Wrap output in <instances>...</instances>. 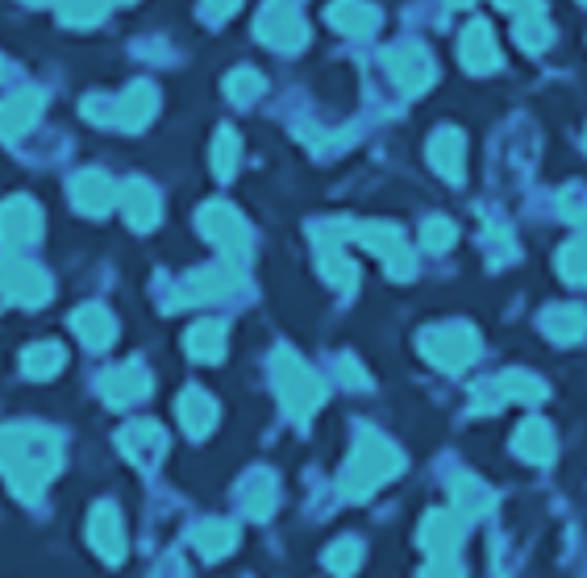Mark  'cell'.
Instances as JSON below:
<instances>
[{"label": "cell", "mask_w": 587, "mask_h": 578, "mask_svg": "<svg viewBox=\"0 0 587 578\" xmlns=\"http://www.w3.org/2000/svg\"><path fill=\"white\" fill-rule=\"evenodd\" d=\"M180 420L192 438H209V429L217 425V404L209 399V392H184L180 395Z\"/></svg>", "instance_id": "obj_26"}, {"label": "cell", "mask_w": 587, "mask_h": 578, "mask_svg": "<svg viewBox=\"0 0 587 578\" xmlns=\"http://www.w3.org/2000/svg\"><path fill=\"white\" fill-rule=\"evenodd\" d=\"M425 578H463V570L454 566V557H433L429 570H425Z\"/></svg>", "instance_id": "obj_42"}, {"label": "cell", "mask_w": 587, "mask_h": 578, "mask_svg": "<svg viewBox=\"0 0 587 578\" xmlns=\"http://www.w3.org/2000/svg\"><path fill=\"white\" fill-rule=\"evenodd\" d=\"M388 71H392V79H396L400 93L417 96L425 93L429 84H433V59L425 54L417 42H400L396 50H388Z\"/></svg>", "instance_id": "obj_12"}, {"label": "cell", "mask_w": 587, "mask_h": 578, "mask_svg": "<svg viewBox=\"0 0 587 578\" xmlns=\"http://www.w3.org/2000/svg\"><path fill=\"white\" fill-rule=\"evenodd\" d=\"M29 4H42V0H29Z\"/></svg>", "instance_id": "obj_45"}, {"label": "cell", "mask_w": 587, "mask_h": 578, "mask_svg": "<svg viewBox=\"0 0 587 578\" xmlns=\"http://www.w3.org/2000/svg\"><path fill=\"white\" fill-rule=\"evenodd\" d=\"M326 22L346 38H367L379 29V9L367 0H333L326 9Z\"/></svg>", "instance_id": "obj_17"}, {"label": "cell", "mask_w": 587, "mask_h": 578, "mask_svg": "<svg viewBox=\"0 0 587 578\" xmlns=\"http://www.w3.org/2000/svg\"><path fill=\"white\" fill-rule=\"evenodd\" d=\"M113 0H59V22L71 25V29H84V25H96L105 13H109Z\"/></svg>", "instance_id": "obj_33"}, {"label": "cell", "mask_w": 587, "mask_h": 578, "mask_svg": "<svg viewBox=\"0 0 587 578\" xmlns=\"http://www.w3.org/2000/svg\"><path fill=\"white\" fill-rule=\"evenodd\" d=\"M559 271H563V279H571V283H587V230L579 233L571 246H563Z\"/></svg>", "instance_id": "obj_35"}, {"label": "cell", "mask_w": 587, "mask_h": 578, "mask_svg": "<svg viewBox=\"0 0 587 578\" xmlns=\"http://www.w3.org/2000/svg\"><path fill=\"white\" fill-rule=\"evenodd\" d=\"M59 463H63V445L50 429H29V425L0 429V470L25 504L42 495V487L50 483Z\"/></svg>", "instance_id": "obj_1"}, {"label": "cell", "mask_w": 587, "mask_h": 578, "mask_svg": "<svg viewBox=\"0 0 587 578\" xmlns=\"http://www.w3.org/2000/svg\"><path fill=\"white\" fill-rule=\"evenodd\" d=\"M421 354L438 370H463L470 358L479 354V337H475V329L463 321L438 324V329H425Z\"/></svg>", "instance_id": "obj_7"}, {"label": "cell", "mask_w": 587, "mask_h": 578, "mask_svg": "<svg viewBox=\"0 0 587 578\" xmlns=\"http://www.w3.org/2000/svg\"><path fill=\"white\" fill-rule=\"evenodd\" d=\"M42 237V209L29 196H13L0 205V246L13 255Z\"/></svg>", "instance_id": "obj_10"}, {"label": "cell", "mask_w": 587, "mask_h": 578, "mask_svg": "<svg viewBox=\"0 0 587 578\" xmlns=\"http://www.w3.org/2000/svg\"><path fill=\"white\" fill-rule=\"evenodd\" d=\"M237 283V267H205V271H196L188 275L184 283V292L171 300V308H180V304H209V300H221V296H230V287Z\"/></svg>", "instance_id": "obj_14"}, {"label": "cell", "mask_w": 587, "mask_h": 578, "mask_svg": "<svg viewBox=\"0 0 587 578\" xmlns=\"http://www.w3.org/2000/svg\"><path fill=\"white\" fill-rule=\"evenodd\" d=\"M13 300L25 308H38L50 300V279L42 267H29L22 258H4L0 262V304Z\"/></svg>", "instance_id": "obj_9"}, {"label": "cell", "mask_w": 587, "mask_h": 578, "mask_svg": "<svg viewBox=\"0 0 587 578\" xmlns=\"http://www.w3.org/2000/svg\"><path fill=\"white\" fill-rule=\"evenodd\" d=\"M400 466H404V458H400L396 445L367 429V433L358 438V445H354L346 470H342V495H346V500H367L376 487H383L388 479H396Z\"/></svg>", "instance_id": "obj_2"}, {"label": "cell", "mask_w": 587, "mask_h": 578, "mask_svg": "<svg viewBox=\"0 0 587 578\" xmlns=\"http://www.w3.org/2000/svg\"><path fill=\"white\" fill-rule=\"evenodd\" d=\"M563 217L566 221H584L587 217V192L584 187H566L563 192Z\"/></svg>", "instance_id": "obj_40"}, {"label": "cell", "mask_w": 587, "mask_h": 578, "mask_svg": "<svg viewBox=\"0 0 587 578\" xmlns=\"http://www.w3.org/2000/svg\"><path fill=\"white\" fill-rule=\"evenodd\" d=\"M342 233H346V242H358V246H367L371 255L383 258V267L396 279H413L417 262H413V250L404 246L400 230L383 225V221H342Z\"/></svg>", "instance_id": "obj_5"}, {"label": "cell", "mask_w": 587, "mask_h": 578, "mask_svg": "<svg viewBox=\"0 0 587 578\" xmlns=\"http://www.w3.org/2000/svg\"><path fill=\"white\" fill-rule=\"evenodd\" d=\"M454 495H458V508L467 512V516H484V512L492 508V491H488V487H479L475 479L454 483Z\"/></svg>", "instance_id": "obj_37"}, {"label": "cell", "mask_w": 587, "mask_h": 578, "mask_svg": "<svg viewBox=\"0 0 587 578\" xmlns=\"http://www.w3.org/2000/svg\"><path fill=\"white\" fill-rule=\"evenodd\" d=\"M513 445H517V454L525 463H550V458H554V433H550V425L538 417L521 425Z\"/></svg>", "instance_id": "obj_25"}, {"label": "cell", "mask_w": 587, "mask_h": 578, "mask_svg": "<svg viewBox=\"0 0 587 578\" xmlns=\"http://www.w3.org/2000/svg\"><path fill=\"white\" fill-rule=\"evenodd\" d=\"M237 159H242V142H237L234 130H221L217 142H212V171H217V180H230L237 171Z\"/></svg>", "instance_id": "obj_34"}, {"label": "cell", "mask_w": 587, "mask_h": 578, "mask_svg": "<svg viewBox=\"0 0 587 578\" xmlns=\"http://www.w3.org/2000/svg\"><path fill=\"white\" fill-rule=\"evenodd\" d=\"M192 541H196V550L209 557V562H217V557H225L230 550H234L237 529L230 525V520H205V525H196Z\"/></svg>", "instance_id": "obj_27"}, {"label": "cell", "mask_w": 587, "mask_h": 578, "mask_svg": "<svg viewBox=\"0 0 587 578\" xmlns=\"http://www.w3.org/2000/svg\"><path fill=\"white\" fill-rule=\"evenodd\" d=\"M541 329H546L554 342H579V337L587 333V312L584 308H575V304L550 308V312L541 317Z\"/></svg>", "instance_id": "obj_28"}, {"label": "cell", "mask_w": 587, "mask_h": 578, "mask_svg": "<svg viewBox=\"0 0 587 578\" xmlns=\"http://www.w3.org/2000/svg\"><path fill=\"white\" fill-rule=\"evenodd\" d=\"M159 109V93L150 84H130L121 96H88L84 100V116L96 125H118V130H142Z\"/></svg>", "instance_id": "obj_4"}, {"label": "cell", "mask_w": 587, "mask_h": 578, "mask_svg": "<svg viewBox=\"0 0 587 578\" xmlns=\"http://www.w3.org/2000/svg\"><path fill=\"white\" fill-rule=\"evenodd\" d=\"M259 38L267 47L276 50H296L305 47V22H301V13H296V4L292 0H267L259 13Z\"/></svg>", "instance_id": "obj_11"}, {"label": "cell", "mask_w": 587, "mask_h": 578, "mask_svg": "<svg viewBox=\"0 0 587 578\" xmlns=\"http://www.w3.org/2000/svg\"><path fill=\"white\" fill-rule=\"evenodd\" d=\"M121 450L134 458L138 466H150L163 458V450H167V438H163V429L159 425H150V420H138V425H130V429H121Z\"/></svg>", "instance_id": "obj_21"}, {"label": "cell", "mask_w": 587, "mask_h": 578, "mask_svg": "<svg viewBox=\"0 0 587 578\" xmlns=\"http://www.w3.org/2000/svg\"><path fill=\"white\" fill-rule=\"evenodd\" d=\"M188 354L196 362H221L225 354V324L221 321H200L188 333Z\"/></svg>", "instance_id": "obj_29"}, {"label": "cell", "mask_w": 587, "mask_h": 578, "mask_svg": "<svg viewBox=\"0 0 587 578\" xmlns=\"http://www.w3.org/2000/svg\"><path fill=\"white\" fill-rule=\"evenodd\" d=\"M71 329L80 333V342H84L88 349H109L113 346V337H118V321H113V312H109V308H100V304L80 308V312L71 317Z\"/></svg>", "instance_id": "obj_22"}, {"label": "cell", "mask_w": 587, "mask_h": 578, "mask_svg": "<svg viewBox=\"0 0 587 578\" xmlns=\"http://www.w3.org/2000/svg\"><path fill=\"white\" fill-rule=\"evenodd\" d=\"M225 96L237 100V104H250V100H259L262 96V75L250 67H237L230 79H225Z\"/></svg>", "instance_id": "obj_36"}, {"label": "cell", "mask_w": 587, "mask_h": 578, "mask_svg": "<svg viewBox=\"0 0 587 578\" xmlns=\"http://www.w3.org/2000/svg\"><path fill=\"white\" fill-rule=\"evenodd\" d=\"M458 59H463V67L475 71V75H488V71L500 67V47H496L488 22H470L467 29H463V38H458Z\"/></svg>", "instance_id": "obj_16"}, {"label": "cell", "mask_w": 587, "mask_h": 578, "mask_svg": "<svg viewBox=\"0 0 587 578\" xmlns=\"http://www.w3.org/2000/svg\"><path fill=\"white\" fill-rule=\"evenodd\" d=\"M100 395H105V404H113V408L138 404V399L150 395V374H146V367H138V362L105 370V374H100Z\"/></svg>", "instance_id": "obj_13"}, {"label": "cell", "mask_w": 587, "mask_h": 578, "mask_svg": "<svg viewBox=\"0 0 587 578\" xmlns=\"http://www.w3.org/2000/svg\"><path fill=\"white\" fill-rule=\"evenodd\" d=\"M271 374H276V392H280L283 408L305 425V420L321 408V399H326V383H321V379H317V374H313V370H308L292 349H276Z\"/></svg>", "instance_id": "obj_3"}, {"label": "cell", "mask_w": 587, "mask_h": 578, "mask_svg": "<svg viewBox=\"0 0 587 578\" xmlns=\"http://www.w3.org/2000/svg\"><path fill=\"white\" fill-rule=\"evenodd\" d=\"M237 4H242V0H200V9H205V17H209V22H225Z\"/></svg>", "instance_id": "obj_41"}, {"label": "cell", "mask_w": 587, "mask_h": 578, "mask_svg": "<svg viewBox=\"0 0 587 578\" xmlns=\"http://www.w3.org/2000/svg\"><path fill=\"white\" fill-rule=\"evenodd\" d=\"M276 479L271 475H250V483L242 487V504H246V512L255 516V520H262V516H271V508H276Z\"/></svg>", "instance_id": "obj_32"}, {"label": "cell", "mask_w": 587, "mask_h": 578, "mask_svg": "<svg viewBox=\"0 0 587 578\" xmlns=\"http://www.w3.org/2000/svg\"><path fill=\"white\" fill-rule=\"evenodd\" d=\"M118 200H121V209H125V221L138 233L159 225V192L146 184V180H130V184L118 192Z\"/></svg>", "instance_id": "obj_18"}, {"label": "cell", "mask_w": 587, "mask_h": 578, "mask_svg": "<svg viewBox=\"0 0 587 578\" xmlns=\"http://www.w3.org/2000/svg\"><path fill=\"white\" fill-rule=\"evenodd\" d=\"M496 4H500V9H513V13H525V9L538 4V0H496Z\"/></svg>", "instance_id": "obj_44"}, {"label": "cell", "mask_w": 587, "mask_h": 578, "mask_svg": "<svg viewBox=\"0 0 587 578\" xmlns=\"http://www.w3.org/2000/svg\"><path fill=\"white\" fill-rule=\"evenodd\" d=\"M463 159H467V142L458 130H438L433 138H429V162H433V171L450 180V184H458L463 180Z\"/></svg>", "instance_id": "obj_20"}, {"label": "cell", "mask_w": 587, "mask_h": 578, "mask_svg": "<svg viewBox=\"0 0 587 578\" xmlns=\"http://www.w3.org/2000/svg\"><path fill=\"white\" fill-rule=\"evenodd\" d=\"M88 537L100 550L105 562H121L125 557V532H121V512L113 504H100L93 508V520H88Z\"/></svg>", "instance_id": "obj_19"}, {"label": "cell", "mask_w": 587, "mask_h": 578, "mask_svg": "<svg viewBox=\"0 0 587 578\" xmlns=\"http://www.w3.org/2000/svg\"><path fill=\"white\" fill-rule=\"evenodd\" d=\"M463 520L454 512H429V520L421 525V541L433 557H454V545L463 541Z\"/></svg>", "instance_id": "obj_24"}, {"label": "cell", "mask_w": 587, "mask_h": 578, "mask_svg": "<svg viewBox=\"0 0 587 578\" xmlns=\"http://www.w3.org/2000/svg\"><path fill=\"white\" fill-rule=\"evenodd\" d=\"M584 4H587V0H584Z\"/></svg>", "instance_id": "obj_47"}, {"label": "cell", "mask_w": 587, "mask_h": 578, "mask_svg": "<svg viewBox=\"0 0 587 578\" xmlns=\"http://www.w3.org/2000/svg\"><path fill=\"white\" fill-rule=\"evenodd\" d=\"M454 237H458V230H454V221H447V217H429L421 225V242L429 250H450Z\"/></svg>", "instance_id": "obj_39"}, {"label": "cell", "mask_w": 587, "mask_h": 578, "mask_svg": "<svg viewBox=\"0 0 587 578\" xmlns=\"http://www.w3.org/2000/svg\"><path fill=\"white\" fill-rule=\"evenodd\" d=\"M517 42L525 50L550 47V22H546V9H541V4H529L517 17Z\"/></svg>", "instance_id": "obj_31"}, {"label": "cell", "mask_w": 587, "mask_h": 578, "mask_svg": "<svg viewBox=\"0 0 587 578\" xmlns=\"http://www.w3.org/2000/svg\"><path fill=\"white\" fill-rule=\"evenodd\" d=\"M71 200H75L80 212L100 217V212H109L118 205V184H113L105 171H80V175L71 180Z\"/></svg>", "instance_id": "obj_15"}, {"label": "cell", "mask_w": 587, "mask_h": 578, "mask_svg": "<svg viewBox=\"0 0 587 578\" xmlns=\"http://www.w3.org/2000/svg\"><path fill=\"white\" fill-rule=\"evenodd\" d=\"M509 399L538 404V399H546V383L534 379V374H525V370H509V374H500V379L479 383V388L470 392V408H475V413H496V408L509 404Z\"/></svg>", "instance_id": "obj_8"}, {"label": "cell", "mask_w": 587, "mask_h": 578, "mask_svg": "<svg viewBox=\"0 0 587 578\" xmlns=\"http://www.w3.org/2000/svg\"><path fill=\"white\" fill-rule=\"evenodd\" d=\"M0 71H4V67H0Z\"/></svg>", "instance_id": "obj_46"}, {"label": "cell", "mask_w": 587, "mask_h": 578, "mask_svg": "<svg viewBox=\"0 0 587 578\" xmlns=\"http://www.w3.org/2000/svg\"><path fill=\"white\" fill-rule=\"evenodd\" d=\"M38 113H42V93H17L9 100H0V138H22L25 130L38 121Z\"/></svg>", "instance_id": "obj_23"}, {"label": "cell", "mask_w": 587, "mask_h": 578, "mask_svg": "<svg viewBox=\"0 0 587 578\" xmlns=\"http://www.w3.org/2000/svg\"><path fill=\"white\" fill-rule=\"evenodd\" d=\"M63 362H68V354H63V346H54V342H38V346H29L22 354V367L29 379H50Z\"/></svg>", "instance_id": "obj_30"}, {"label": "cell", "mask_w": 587, "mask_h": 578, "mask_svg": "<svg viewBox=\"0 0 587 578\" xmlns=\"http://www.w3.org/2000/svg\"><path fill=\"white\" fill-rule=\"evenodd\" d=\"M363 562V545L358 541H338V545H329L326 554V566L333 570V575H354V566Z\"/></svg>", "instance_id": "obj_38"}, {"label": "cell", "mask_w": 587, "mask_h": 578, "mask_svg": "<svg viewBox=\"0 0 587 578\" xmlns=\"http://www.w3.org/2000/svg\"><path fill=\"white\" fill-rule=\"evenodd\" d=\"M338 374H342V379H346L351 388H363V383H367V374H363V370L354 367V358H342V367H338Z\"/></svg>", "instance_id": "obj_43"}, {"label": "cell", "mask_w": 587, "mask_h": 578, "mask_svg": "<svg viewBox=\"0 0 587 578\" xmlns=\"http://www.w3.org/2000/svg\"><path fill=\"white\" fill-rule=\"evenodd\" d=\"M196 225H200V233H205L234 267H242V262L250 258V230H246V221L237 217V209H230L225 200H209L205 209L196 212Z\"/></svg>", "instance_id": "obj_6"}]
</instances>
